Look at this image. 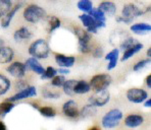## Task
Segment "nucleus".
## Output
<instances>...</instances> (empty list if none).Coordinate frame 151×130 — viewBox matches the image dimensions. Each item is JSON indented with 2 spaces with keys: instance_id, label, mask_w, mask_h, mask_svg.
Masks as SVG:
<instances>
[{
  "instance_id": "nucleus-1",
  "label": "nucleus",
  "mask_w": 151,
  "mask_h": 130,
  "mask_svg": "<svg viewBox=\"0 0 151 130\" xmlns=\"http://www.w3.org/2000/svg\"><path fill=\"white\" fill-rule=\"evenodd\" d=\"M29 54L36 59H46L50 54V47L45 40L38 39L29 47Z\"/></svg>"
},
{
  "instance_id": "nucleus-2",
  "label": "nucleus",
  "mask_w": 151,
  "mask_h": 130,
  "mask_svg": "<svg viewBox=\"0 0 151 130\" xmlns=\"http://www.w3.org/2000/svg\"><path fill=\"white\" fill-rule=\"evenodd\" d=\"M47 16V13L41 6L31 4L24 10V18L28 23H37L39 21H43Z\"/></svg>"
},
{
  "instance_id": "nucleus-3",
  "label": "nucleus",
  "mask_w": 151,
  "mask_h": 130,
  "mask_svg": "<svg viewBox=\"0 0 151 130\" xmlns=\"http://www.w3.org/2000/svg\"><path fill=\"white\" fill-rule=\"evenodd\" d=\"M123 112L119 109H112L108 111L103 116L101 121V124L103 128H115L119 125V122L123 119Z\"/></svg>"
},
{
  "instance_id": "nucleus-4",
  "label": "nucleus",
  "mask_w": 151,
  "mask_h": 130,
  "mask_svg": "<svg viewBox=\"0 0 151 130\" xmlns=\"http://www.w3.org/2000/svg\"><path fill=\"white\" fill-rule=\"evenodd\" d=\"M110 83H111V77L109 74H98L91 78L89 85L94 92H101L107 90Z\"/></svg>"
},
{
  "instance_id": "nucleus-5",
  "label": "nucleus",
  "mask_w": 151,
  "mask_h": 130,
  "mask_svg": "<svg viewBox=\"0 0 151 130\" xmlns=\"http://www.w3.org/2000/svg\"><path fill=\"white\" fill-rule=\"evenodd\" d=\"M75 34L79 40V51L82 53H89L91 51V48L89 46V42L91 40V35L87 31H84L82 28H75Z\"/></svg>"
},
{
  "instance_id": "nucleus-6",
  "label": "nucleus",
  "mask_w": 151,
  "mask_h": 130,
  "mask_svg": "<svg viewBox=\"0 0 151 130\" xmlns=\"http://www.w3.org/2000/svg\"><path fill=\"white\" fill-rule=\"evenodd\" d=\"M110 101V94L107 90L101 92H95L94 94L89 98V103L95 107H104Z\"/></svg>"
},
{
  "instance_id": "nucleus-7",
  "label": "nucleus",
  "mask_w": 151,
  "mask_h": 130,
  "mask_svg": "<svg viewBox=\"0 0 151 130\" xmlns=\"http://www.w3.org/2000/svg\"><path fill=\"white\" fill-rule=\"evenodd\" d=\"M147 98H148L147 92L142 89H138V87H133V89H130L127 92V99L130 102L134 103V104L143 103Z\"/></svg>"
},
{
  "instance_id": "nucleus-8",
  "label": "nucleus",
  "mask_w": 151,
  "mask_h": 130,
  "mask_svg": "<svg viewBox=\"0 0 151 130\" xmlns=\"http://www.w3.org/2000/svg\"><path fill=\"white\" fill-rule=\"evenodd\" d=\"M36 96H37L36 87H26L25 89H23L21 92L13 94L9 99H7V101H9V102H17V101H22V100H25V99L33 98V97H36Z\"/></svg>"
},
{
  "instance_id": "nucleus-9",
  "label": "nucleus",
  "mask_w": 151,
  "mask_h": 130,
  "mask_svg": "<svg viewBox=\"0 0 151 130\" xmlns=\"http://www.w3.org/2000/svg\"><path fill=\"white\" fill-rule=\"evenodd\" d=\"M26 66L22 62H13L6 68V71L15 78H23L26 75Z\"/></svg>"
},
{
  "instance_id": "nucleus-10",
  "label": "nucleus",
  "mask_w": 151,
  "mask_h": 130,
  "mask_svg": "<svg viewBox=\"0 0 151 130\" xmlns=\"http://www.w3.org/2000/svg\"><path fill=\"white\" fill-rule=\"evenodd\" d=\"M63 114L68 118H78L80 116V111L78 108V104L75 101L70 100L65 102L63 106Z\"/></svg>"
},
{
  "instance_id": "nucleus-11",
  "label": "nucleus",
  "mask_w": 151,
  "mask_h": 130,
  "mask_svg": "<svg viewBox=\"0 0 151 130\" xmlns=\"http://www.w3.org/2000/svg\"><path fill=\"white\" fill-rule=\"evenodd\" d=\"M122 13H123V16L128 17V18L134 21V18H136V17H138V16H141L144 13V11L141 8H139L138 6L135 5V4L130 3L124 6L123 10H122Z\"/></svg>"
},
{
  "instance_id": "nucleus-12",
  "label": "nucleus",
  "mask_w": 151,
  "mask_h": 130,
  "mask_svg": "<svg viewBox=\"0 0 151 130\" xmlns=\"http://www.w3.org/2000/svg\"><path fill=\"white\" fill-rule=\"evenodd\" d=\"M80 21L83 23V26L87 28V32H89L90 34H97L98 32V28L96 26V21L91 16L90 14H81L79 16Z\"/></svg>"
},
{
  "instance_id": "nucleus-13",
  "label": "nucleus",
  "mask_w": 151,
  "mask_h": 130,
  "mask_svg": "<svg viewBox=\"0 0 151 130\" xmlns=\"http://www.w3.org/2000/svg\"><path fill=\"white\" fill-rule=\"evenodd\" d=\"M144 122V118L139 114H130L125 118V125L130 128H136L142 125Z\"/></svg>"
},
{
  "instance_id": "nucleus-14",
  "label": "nucleus",
  "mask_w": 151,
  "mask_h": 130,
  "mask_svg": "<svg viewBox=\"0 0 151 130\" xmlns=\"http://www.w3.org/2000/svg\"><path fill=\"white\" fill-rule=\"evenodd\" d=\"M25 66H26L27 69L32 70V71H34L35 73L39 74V75H41V74L44 72V70H45V68L40 64V62L38 61V59L34 58V57L29 58L28 60L26 61Z\"/></svg>"
},
{
  "instance_id": "nucleus-15",
  "label": "nucleus",
  "mask_w": 151,
  "mask_h": 130,
  "mask_svg": "<svg viewBox=\"0 0 151 130\" xmlns=\"http://www.w3.org/2000/svg\"><path fill=\"white\" fill-rule=\"evenodd\" d=\"M55 61H56L57 65L60 67L64 68H70L75 64V57L73 56H65L63 54H56L55 55Z\"/></svg>"
},
{
  "instance_id": "nucleus-16",
  "label": "nucleus",
  "mask_w": 151,
  "mask_h": 130,
  "mask_svg": "<svg viewBox=\"0 0 151 130\" xmlns=\"http://www.w3.org/2000/svg\"><path fill=\"white\" fill-rule=\"evenodd\" d=\"M21 7H22V4H17L15 6H13V7L10 8L9 11L6 13V14L4 15V16L2 17V19H1V26H2V28H8V26H9L10 23H12V21L13 18V16L15 15V13L19 11Z\"/></svg>"
},
{
  "instance_id": "nucleus-17",
  "label": "nucleus",
  "mask_w": 151,
  "mask_h": 130,
  "mask_svg": "<svg viewBox=\"0 0 151 130\" xmlns=\"http://www.w3.org/2000/svg\"><path fill=\"white\" fill-rule=\"evenodd\" d=\"M13 56H14V52L10 47H6V46L0 47V64L9 63L13 59Z\"/></svg>"
},
{
  "instance_id": "nucleus-18",
  "label": "nucleus",
  "mask_w": 151,
  "mask_h": 130,
  "mask_svg": "<svg viewBox=\"0 0 151 130\" xmlns=\"http://www.w3.org/2000/svg\"><path fill=\"white\" fill-rule=\"evenodd\" d=\"M142 49H143V44H141V43L134 44V45H133L132 47H130V48H128V49L125 50L123 57H122V61L124 62V61L129 60V59H130L131 57L134 56V55L136 54V53L140 52Z\"/></svg>"
},
{
  "instance_id": "nucleus-19",
  "label": "nucleus",
  "mask_w": 151,
  "mask_h": 130,
  "mask_svg": "<svg viewBox=\"0 0 151 130\" xmlns=\"http://www.w3.org/2000/svg\"><path fill=\"white\" fill-rule=\"evenodd\" d=\"M32 38V33L30 32L28 28L26 26H23V28H19L14 32L13 34V39L14 41L17 42H21V41H24V40H29Z\"/></svg>"
},
{
  "instance_id": "nucleus-20",
  "label": "nucleus",
  "mask_w": 151,
  "mask_h": 130,
  "mask_svg": "<svg viewBox=\"0 0 151 130\" xmlns=\"http://www.w3.org/2000/svg\"><path fill=\"white\" fill-rule=\"evenodd\" d=\"M119 49H113L109 53H107V55L105 56L106 60L109 61L107 66V70H112L113 68H115V66L117 64V60H119Z\"/></svg>"
},
{
  "instance_id": "nucleus-21",
  "label": "nucleus",
  "mask_w": 151,
  "mask_h": 130,
  "mask_svg": "<svg viewBox=\"0 0 151 130\" xmlns=\"http://www.w3.org/2000/svg\"><path fill=\"white\" fill-rule=\"evenodd\" d=\"M91 91V87L90 85L85 80H79V81H76V85L74 87V92L75 94H87Z\"/></svg>"
},
{
  "instance_id": "nucleus-22",
  "label": "nucleus",
  "mask_w": 151,
  "mask_h": 130,
  "mask_svg": "<svg viewBox=\"0 0 151 130\" xmlns=\"http://www.w3.org/2000/svg\"><path fill=\"white\" fill-rule=\"evenodd\" d=\"M98 8L104 12V14H107V15H113L116 12V5L113 2L110 1L102 2V3H100Z\"/></svg>"
},
{
  "instance_id": "nucleus-23",
  "label": "nucleus",
  "mask_w": 151,
  "mask_h": 130,
  "mask_svg": "<svg viewBox=\"0 0 151 130\" xmlns=\"http://www.w3.org/2000/svg\"><path fill=\"white\" fill-rule=\"evenodd\" d=\"M14 108V104L13 102H9V101H6V102L0 103V120L5 118V116L7 114H9L12 112V110Z\"/></svg>"
},
{
  "instance_id": "nucleus-24",
  "label": "nucleus",
  "mask_w": 151,
  "mask_h": 130,
  "mask_svg": "<svg viewBox=\"0 0 151 130\" xmlns=\"http://www.w3.org/2000/svg\"><path fill=\"white\" fill-rule=\"evenodd\" d=\"M131 31L135 34H145V33H148L151 31V26L149 23H135V25H132L131 26Z\"/></svg>"
},
{
  "instance_id": "nucleus-25",
  "label": "nucleus",
  "mask_w": 151,
  "mask_h": 130,
  "mask_svg": "<svg viewBox=\"0 0 151 130\" xmlns=\"http://www.w3.org/2000/svg\"><path fill=\"white\" fill-rule=\"evenodd\" d=\"M96 113H97L96 107L93 106L92 104H89V105L84 106L83 109H82L81 112H80V115H81L82 118H89V117L94 116Z\"/></svg>"
},
{
  "instance_id": "nucleus-26",
  "label": "nucleus",
  "mask_w": 151,
  "mask_h": 130,
  "mask_svg": "<svg viewBox=\"0 0 151 130\" xmlns=\"http://www.w3.org/2000/svg\"><path fill=\"white\" fill-rule=\"evenodd\" d=\"M10 89V80L6 76L0 74V96H3Z\"/></svg>"
},
{
  "instance_id": "nucleus-27",
  "label": "nucleus",
  "mask_w": 151,
  "mask_h": 130,
  "mask_svg": "<svg viewBox=\"0 0 151 130\" xmlns=\"http://www.w3.org/2000/svg\"><path fill=\"white\" fill-rule=\"evenodd\" d=\"M12 7V0H0V18L3 17Z\"/></svg>"
},
{
  "instance_id": "nucleus-28",
  "label": "nucleus",
  "mask_w": 151,
  "mask_h": 130,
  "mask_svg": "<svg viewBox=\"0 0 151 130\" xmlns=\"http://www.w3.org/2000/svg\"><path fill=\"white\" fill-rule=\"evenodd\" d=\"M76 81L75 79H68V80H65L63 85V92H65L68 96H74L75 92H74V87L76 85Z\"/></svg>"
},
{
  "instance_id": "nucleus-29",
  "label": "nucleus",
  "mask_w": 151,
  "mask_h": 130,
  "mask_svg": "<svg viewBox=\"0 0 151 130\" xmlns=\"http://www.w3.org/2000/svg\"><path fill=\"white\" fill-rule=\"evenodd\" d=\"M89 14H90L91 16L95 19V21H105V19H106V16H105V14H104V12L102 11L101 9H99L98 7H97V8L92 7L90 11H89Z\"/></svg>"
},
{
  "instance_id": "nucleus-30",
  "label": "nucleus",
  "mask_w": 151,
  "mask_h": 130,
  "mask_svg": "<svg viewBox=\"0 0 151 130\" xmlns=\"http://www.w3.org/2000/svg\"><path fill=\"white\" fill-rule=\"evenodd\" d=\"M38 110H39L40 114H41L42 116H44V117L53 118V117H55V115H56V112H55V110L53 109V108H51V107H41V108H39Z\"/></svg>"
},
{
  "instance_id": "nucleus-31",
  "label": "nucleus",
  "mask_w": 151,
  "mask_h": 130,
  "mask_svg": "<svg viewBox=\"0 0 151 130\" xmlns=\"http://www.w3.org/2000/svg\"><path fill=\"white\" fill-rule=\"evenodd\" d=\"M77 5L78 8L84 12H89L91 10V8L93 7V4L91 2V0H80Z\"/></svg>"
},
{
  "instance_id": "nucleus-32",
  "label": "nucleus",
  "mask_w": 151,
  "mask_h": 130,
  "mask_svg": "<svg viewBox=\"0 0 151 130\" xmlns=\"http://www.w3.org/2000/svg\"><path fill=\"white\" fill-rule=\"evenodd\" d=\"M59 26H60V21H59V18H57L56 16H51L49 19V26H48L47 32L51 34L56 28H58Z\"/></svg>"
},
{
  "instance_id": "nucleus-33",
  "label": "nucleus",
  "mask_w": 151,
  "mask_h": 130,
  "mask_svg": "<svg viewBox=\"0 0 151 130\" xmlns=\"http://www.w3.org/2000/svg\"><path fill=\"white\" fill-rule=\"evenodd\" d=\"M56 74H57V70L55 69V68L49 66V67H47L44 70V72L40 76H41V79H50V78H52L53 76L56 75Z\"/></svg>"
},
{
  "instance_id": "nucleus-34",
  "label": "nucleus",
  "mask_w": 151,
  "mask_h": 130,
  "mask_svg": "<svg viewBox=\"0 0 151 130\" xmlns=\"http://www.w3.org/2000/svg\"><path fill=\"white\" fill-rule=\"evenodd\" d=\"M66 79L64 77L63 75H61V74H58V75H55L52 77V81H51V85H53V87H61L63 85L64 81H65Z\"/></svg>"
},
{
  "instance_id": "nucleus-35",
  "label": "nucleus",
  "mask_w": 151,
  "mask_h": 130,
  "mask_svg": "<svg viewBox=\"0 0 151 130\" xmlns=\"http://www.w3.org/2000/svg\"><path fill=\"white\" fill-rule=\"evenodd\" d=\"M149 63H150V58L144 59V60H141V61H138V62H137L136 64L134 65L133 69H134V71H140V70H142L144 67H146V66L149 64Z\"/></svg>"
},
{
  "instance_id": "nucleus-36",
  "label": "nucleus",
  "mask_w": 151,
  "mask_h": 130,
  "mask_svg": "<svg viewBox=\"0 0 151 130\" xmlns=\"http://www.w3.org/2000/svg\"><path fill=\"white\" fill-rule=\"evenodd\" d=\"M136 40L134 38H128L126 40H124V42L121 44V49L123 50V51H125L126 49H128V48L132 47L134 44H136Z\"/></svg>"
},
{
  "instance_id": "nucleus-37",
  "label": "nucleus",
  "mask_w": 151,
  "mask_h": 130,
  "mask_svg": "<svg viewBox=\"0 0 151 130\" xmlns=\"http://www.w3.org/2000/svg\"><path fill=\"white\" fill-rule=\"evenodd\" d=\"M43 97L45 99H58L60 97V94L58 92H53L50 90H44Z\"/></svg>"
},
{
  "instance_id": "nucleus-38",
  "label": "nucleus",
  "mask_w": 151,
  "mask_h": 130,
  "mask_svg": "<svg viewBox=\"0 0 151 130\" xmlns=\"http://www.w3.org/2000/svg\"><path fill=\"white\" fill-rule=\"evenodd\" d=\"M116 21L117 23H132L133 19H130L128 17H125V16H117L116 17Z\"/></svg>"
},
{
  "instance_id": "nucleus-39",
  "label": "nucleus",
  "mask_w": 151,
  "mask_h": 130,
  "mask_svg": "<svg viewBox=\"0 0 151 130\" xmlns=\"http://www.w3.org/2000/svg\"><path fill=\"white\" fill-rule=\"evenodd\" d=\"M102 55H103V50L101 48H96L95 51L93 52V56L95 58H100V57H102Z\"/></svg>"
},
{
  "instance_id": "nucleus-40",
  "label": "nucleus",
  "mask_w": 151,
  "mask_h": 130,
  "mask_svg": "<svg viewBox=\"0 0 151 130\" xmlns=\"http://www.w3.org/2000/svg\"><path fill=\"white\" fill-rule=\"evenodd\" d=\"M57 73L58 74H61V75H65V74H68L70 73V70L68 68H64V67H61L57 70Z\"/></svg>"
},
{
  "instance_id": "nucleus-41",
  "label": "nucleus",
  "mask_w": 151,
  "mask_h": 130,
  "mask_svg": "<svg viewBox=\"0 0 151 130\" xmlns=\"http://www.w3.org/2000/svg\"><path fill=\"white\" fill-rule=\"evenodd\" d=\"M144 107H146V108H150L151 107V99L150 98H147L145 100V103H144Z\"/></svg>"
},
{
  "instance_id": "nucleus-42",
  "label": "nucleus",
  "mask_w": 151,
  "mask_h": 130,
  "mask_svg": "<svg viewBox=\"0 0 151 130\" xmlns=\"http://www.w3.org/2000/svg\"><path fill=\"white\" fill-rule=\"evenodd\" d=\"M146 85H147V87L150 89V87H151V75H150V74L147 76V77H146Z\"/></svg>"
},
{
  "instance_id": "nucleus-43",
  "label": "nucleus",
  "mask_w": 151,
  "mask_h": 130,
  "mask_svg": "<svg viewBox=\"0 0 151 130\" xmlns=\"http://www.w3.org/2000/svg\"><path fill=\"white\" fill-rule=\"evenodd\" d=\"M0 130H6V126H5V124L2 122V120H0Z\"/></svg>"
},
{
  "instance_id": "nucleus-44",
  "label": "nucleus",
  "mask_w": 151,
  "mask_h": 130,
  "mask_svg": "<svg viewBox=\"0 0 151 130\" xmlns=\"http://www.w3.org/2000/svg\"><path fill=\"white\" fill-rule=\"evenodd\" d=\"M2 46H5V42H4L3 39L0 38V47H2Z\"/></svg>"
},
{
  "instance_id": "nucleus-45",
  "label": "nucleus",
  "mask_w": 151,
  "mask_h": 130,
  "mask_svg": "<svg viewBox=\"0 0 151 130\" xmlns=\"http://www.w3.org/2000/svg\"><path fill=\"white\" fill-rule=\"evenodd\" d=\"M147 56H148V58L151 57V48H149V49L147 50Z\"/></svg>"
}]
</instances>
